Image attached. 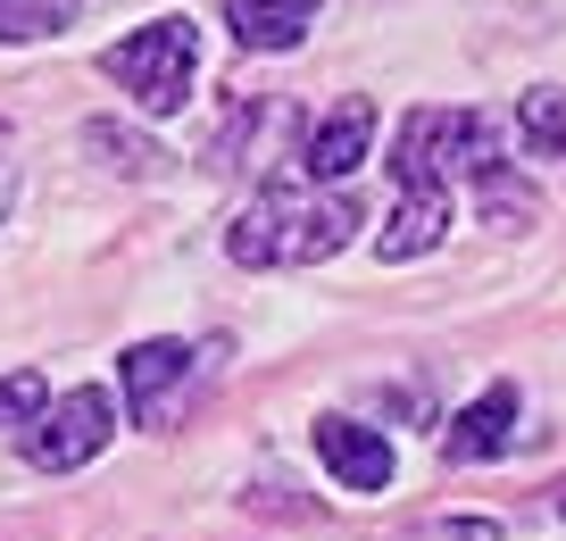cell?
Masks as SVG:
<instances>
[{
  "instance_id": "obj_1",
  "label": "cell",
  "mask_w": 566,
  "mask_h": 541,
  "mask_svg": "<svg viewBox=\"0 0 566 541\" xmlns=\"http://www.w3.org/2000/svg\"><path fill=\"white\" fill-rule=\"evenodd\" d=\"M358 233V209L342 193H308L301 175H266V193L226 226V259L233 267H308L334 259Z\"/></svg>"
},
{
  "instance_id": "obj_2",
  "label": "cell",
  "mask_w": 566,
  "mask_h": 541,
  "mask_svg": "<svg viewBox=\"0 0 566 541\" xmlns=\"http://www.w3.org/2000/svg\"><path fill=\"white\" fill-rule=\"evenodd\" d=\"M101 67H108V84H125L150 117H176V108L192 101L200 25H192V18H159V25H142V34H125Z\"/></svg>"
},
{
  "instance_id": "obj_3",
  "label": "cell",
  "mask_w": 566,
  "mask_h": 541,
  "mask_svg": "<svg viewBox=\"0 0 566 541\" xmlns=\"http://www.w3.org/2000/svg\"><path fill=\"white\" fill-rule=\"evenodd\" d=\"M108 434H117V408H108L101 384H84L59 408H42V425L25 434V458H34L42 475H67V467H84V458H101Z\"/></svg>"
},
{
  "instance_id": "obj_4",
  "label": "cell",
  "mask_w": 566,
  "mask_h": 541,
  "mask_svg": "<svg viewBox=\"0 0 566 541\" xmlns=\"http://www.w3.org/2000/svg\"><path fill=\"white\" fill-rule=\"evenodd\" d=\"M367 142H375V101H367V92H350L342 108H325V125L308 134L301 167L317 175V184H350V175L367 167Z\"/></svg>"
},
{
  "instance_id": "obj_5",
  "label": "cell",
  "mask_w": 566,
  "mask_h": 541,
  "mask_svg": "<svg viewBox=\"0 0 566 541\" xmlns=\"http://www.w3.org/2000/svg\"><path fill=\"white\" fill-rule=\"evenodd\" d=\"M317 458L334 467V483L350 491H384L391 483V441L358 417H317Z\"/></svg>"
},
{
  "instance_id": "obj_6",
  "label": "cell",
  "mask_w": 566,
  "mask_h": 541,
  "mask_svg": "<svg viewBox=\"0 0 566 541\" xmlns=\"http://www.w3.org/2000/svg\"><path fill=\"white\" fill-rule=\"evenodd\" d=\"M184 375H192V350L184 342H134L125 350V400H134V417L159 425L167 400L184 392Z\"/></svg>"
},
{
  "instance_id": "obj_7",
  "label": "cell",
  "mask_w": 566,
  "mask_h": 541,
  "mask_svg": "<svg viewBox=\"0 0 566 541\" xmlns=\"http://www.w3.org/2000/svg\"><path fill=\"white\" fill-rule=\"evenodd\" d=\"M442 226H450V184L424 175V184H400V209H391V226H384V242H375V250L400 267V259H417V250L442 242Z\"/></svg>"
},
{
  "instance_id": "obj_8",
  "label": "cell",
  "mask_w": 566,
  "mask_h": 541,
  "mask_svg": "<svg viewBox=\"0 0 566 541\" xmlns=\"http://www.w3.org/2000/svg\"><path fill=\"white\" fill-rule=\"evenodd\" d=\"M317 9H325V0H226V25H233L242 51H292Z\"/></svg>"
},
{
  "instance_id": "obj_9",
  "label": "cell",
  "mask_w": 566,
  "mask_h": 541,
  "mask_svg": "<svg viewBox=\"0 0 566 541\" xmlns=\"http://www.w3.org/2000/svg\"><path fill=\"white\" fill-rule=\"evenodd\" d=\"M509 425H516V384H492L459 425H450V458H459V467H475V458L509 450Z\"/></svg>"
},
{
  "instance_id": "obj_10",
  "label": "cell",
  "mask_w": 566,
  "mask_h": 541,
  "mask_svg": "<svg viewBox=\"0 0 566 541\" xmlns=\"http://www.w3.org/2000/svg\"><path fill=\"white\" fill-rule=\"evenodd\" d=\"M75 25V0H0V42H42V34H67Z\"/></svg>"
},
{
  "instance_id": "obj_11",
  "label": "cell",
  "mask_w": 566,
  "mask_h": 541,
  "mask_svg": "<svg viewBox=\"0 0 566 541\" xmlns=\"http://www.w3.org/2000/svg\"><path fill=\"white\" fill-rule=\"evenodd\" d=\"M516 125H525V142H533L542 158H558V150H566V92L533 84L525 101H516Z\"/></svg>"
},
{
  "instance_id": "obj_12",
  "label": "cell",
  "mask_w": 566,
  "mask_h": 541,
  "mask_svg": "<svg viewBox=\"0 0 566 541\" xmlns=\"http://www.w3.org/2000/svg\"><path fill=\"white\" fill-rule=\"evenodd\" d=\"M42 408H51V392H42L34 367L0 375V425H42Z\"/></svg>"
},
{
  "instance_id": "obj_13",
  "label": "cell",
  "mask_w": 566,
  "mask_h": 541,
  "mask_svg": "<svg viewBox=\"0 0 566 541\" xmlns=\"http://www.w3.org/2000/svg\"><path fill=\"white\" fill-rule=\"evenodd\" d=\"M424 541H500V517H442L424 524Z\"/></svg>"
},
{
  "instance_id": "obj_14",
  "label": "cell",
  "mask_w": 566,
  "mask_h": 541,
  "mask_svg": "<svg viewBox=\"0 0 566 541\" xmlns=\"http://www.w3.org/2000/svg\"><path fill=\"white\" fill-rule=\"evenodd\" d=\"M92 150H117V167H150V158H159L150 142H125L117 125H92Z\"/></svg>"
},
{
  "instance_id": "obj_15",
  "label": "cell",
  "mask_w": 566,
  "mask_h": 541,
  "mask_svg": "<svg viewBox=\"0 0 566 541\" xmlns=\"http://www.w3.org/2000/svg\"><path fill=\"white\" fill-rule=\"evenodd\" d=\"M549 508H558V517H566V483H558V491H549Z\"/></svg>"
},
{
  "instance_id": "obj_16",
  "label": "cell",
  "mask_w": 566,
  "mask_h": 541,
  "mask_svg": "<svg viewBox=\"0 0 566 541\" xmlns=\"http://www.w3.org/2000/svg\"><path fill=\"white\" fill-rule=\"evenodd\" d=\"M0 209H9V167H0Z\"/></svg>"
}]
</instances>
